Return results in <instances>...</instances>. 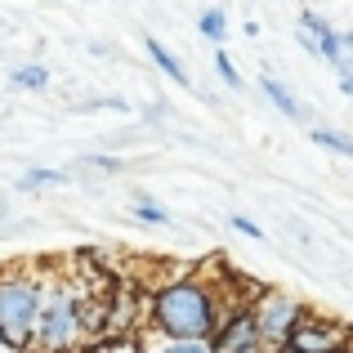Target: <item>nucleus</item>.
<instances>
[{"label": "nucleus", "mask_w": 353, "mask_h": 353, "mask_svg": "<svg viewBox=\"0 0 353 353\" xmlns=\"http://www.w3.org/2000/svg\"><path fill=\"white\" fill-rule=\"evenodd\" d=\"M197 27L210 36V41H224V36H228V18H224V9H206Z\"/></svg>", "instance_id": "nucleus-11"}, {"label": "nucleus", "mask_w": 353, "mask_h": 353, "mask_svg": "<svg viewBox=\"0 0 353 353\" xmlns=\"http://www.w3.org/2000/svg\"><path fill=\"white\" fill-rule=\"evenodd\" d=\"M134 215L143 219V224H165V210H161V206H152V201H139Z\"/></svg>", "instance_id": "nucleus-13"}, {"label": "nucleus", "mask_w": 353, "mask_h": 353, "mask_svg": "<svg viewBox=\"0 0 353 353\" xmlns=\"http://www.w3.org/2000/svg\"><path fill=\"white\" fill-rule=\"evenodd\" d=\"M345 340H349L345 327H327L322 318H304V313H300V322L286 331V349H295V353H340Z\"/></svg>", "instance_id": "nucleus-3"}, {"label": "nucleus", "mask_w": 353, "mask_h": 353, "mask_svg": "<svg viewBox=\"0 0 353 353\" xmlns=\"http://www.w3.org/2000/svg\"><path fill=\"white\" fill-rule=\"evenodd\" d=\"M255 318L250 313H237V318H228V327L215 336V345H210V353H250L255 349Z\"/></svg>", "instance_id": "nucleus-6"}, {"label": "nucleus", "mask_w": 353, "mask_h": 353, "mask_svg": "<svg viewBox=\"0 0 353 353\" xmlns=\"http://www.w3.org/2000/svg\"><path fill=\"white\" fill-rule=\"evenodd\" d=\"M233 228H237V233H246V237H264V233H259V224H255V219H246V215H233Z\"/></svg>", "instance_id": "nucleus-16"}, {"label": "nucleus", "mask_w": 353, "mask_h": 353, "mask_svg": "<svg viewBox=\"0 0 353 353\" xmlns=\"http://www.w3.org/2000/svg\"><path fill=\"white\" fill-rule=\"evenodd\" d=\"M148 54H152V63H157V68H161V72H165L170 81H179V85H188V72L179 68V59H174V54L165 50L161 41H148Z\"/></svg>", "instance_id": "nucleus-7"}, {"label": "nucleus", "mask_w": 353, "mask_h": 353, "mask_svg": "<svg viewBox=\"0 0 353 353\" xmlns=\"http://www.w3.org/2000/svg\"><path fill=\"white\" fill-rule=\"evenodd\" d=\"M259 85H264V94H268V99H273V103H277V112H286V117H300V103H295V99H291V90H286L282 81L264 77V81H259Z\"/></svg>", "instance_id": "nucleus-8"}, {"label": "nucleus", "mask_w": 353, "mask_h": 353, "mask_svg": "<svg viewBox=\"0 0 353 353\" xmlns=\"http://www.w3.org/2000/svg\"><path fill=\"white\" fill-rule=\"evenodd\" d=\"M63 179H68L63 170H27L23 179H18V188H23V192H36V188H50V183H63Z\"/></svg>", "instance_id": "nucleus-10"}, {"label": "nucleus", "mask_w": 353, "mask_h": 353, "mask_svg": "<svg viewBox=\"0 0 353 353\" xmlns=\"http://www.w3.org/2000/svg\"><path fill=\"white\" fill-rule=\"evenodd\" d=\"M309 139H313V143H322V148H331V152L353 157V139H349V134H340V130H322V125H313V130H309Z\"/></svg>", "instance_id": "nucleus-9"}, {"label": "nucleus", "mask_w": 353, "mask_h": 353, "mask_svg": "<svg viewBox=\"0 0 353 353\" xmlns=\"http://www.w3.org/2000/svg\"><path fill=\"white\" fill-rule=\"evenodd\" d=\"M215 68H219V77H224V81H228V85H241V77H237V68H233V59H228V54H224V50H219V54H215Z\"/></svg>", "instance_id": "nucleus-14"}, {"label": "nucleus", "mask_w": 353, "mask_h": 353, "mask_svg": "<svg viewBox=\"0 0 353 353\" xmlns=\"http://www.w3.org/2000/svg\"><path fill=\"white\" fill-rule=\"evenodd\" d=\"M36 313H41V295L32 282H23V277L0 282V340L9 349H27L36 331Z\"/></svg>", "instance_id": "nucleus-2"}, {"label": "nucleus", "mask_w": 353, "mask_h": 353, "mask_svg": "<svg viewBox=\"0 0 353 353\" xmlns=\"http://www.w3.org/2000/svg\"><path fill=\"white\" fill-rule=\"evenodd\" d=\"M45 81H50V72H45L41 63H32V68H18V72H14V85H23V90H41Z\"/></svg>", "instance_id": "nucleus-12"}, {"label": "nucleus", "mask_w": 353, "mask_h": 353, "mask_svg": "<svg viewBox=\"0 0 353 353\" xmlns=\"http://www.w3.org/2000/svg\"><path fill=\"white\" fill-rule=\"evenodd\" d=\"M282 353H295V349H282Z\"/></svg>", "instance_id": "nucleus-18"}, {"label": "nucleus", "mask_w": 353, "mask_h": 353, "mask_svg": "<svg viewBox=\"0 0 353 353\" xmlns=\"http://www.w3.org/2000/svg\"><path fill=\"white\" fill-rule=\"evenodd\" d=\"M165 353H210V345H206V340H174Z\"/></svg>", "instance_id": "nucleus-15"}, {"label": "nucleus", "mask_w": 353, "mask_h": 353, "mask_svg": "<svg viewBox=\"0 0 353 353\" xmlns=\"http://www.w3.org/2000/svg\"><path fill=\"white\" fill-rule=\"evenodd\" d=\"M36 322H41V340H45V349H63L72 336H77V304H72L68 295H54L50 309L36 313Z\"/></svg>", "instance_id": "nucleus-4"}, {"label": "nucleus", "mask_w": 353, "mask_h": 353, "mask_svg": "<svg viewBox=\"0 0 353 353\" xmlns=\"http://www.w3.org/2000/svg\"><path fill=\"white\" fill-rule=\"evenodd\" d=\"M152 318L161 322V331L170 340H201L215 327V304L197 282H174L157 295Z\"/></svg>", "instance_id": "nucleus-1"}, {"label": "nucleus", "mask_w": 353, "mask_h": 353, "mask_svg": "<svg viewBox=\"0 0 353 353\" xmlns=\"http://www.w3.org/2000/svg\"><path fill=\"white\" fill-rule=\"evenodd\" d=\"M250 318H255V336L286 340V331L300 322V309H295V300H286V295H264V304H259Z\"/></svg>", "instance_id": "nucleus-5"}, {"label": "nucleus", "mask_w": 353, "mask_h": 353, "mask_svg": "<svg viewBox=\"0 0 353 353\" xmlns=\"http://www.w3.org/2000/svg\"><path fill=\"white\" fill-rule=\"evenodd\" d=\"M336 41H340V54H345V50L353 54V32H336Z\"/></svg>", "instance_id": "nucleus-17"}]
</instances>
